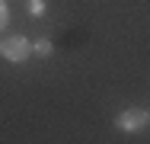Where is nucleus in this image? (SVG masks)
Instances as JSON below:
<instances>
[{
	"mask_svg": "<svg viewBox=\"0 0 150 144\" xmlns=\"http://www.w3.org/2000/svg\"><path fill=\"white\" fill-rule=\"evenodd\" d=\"M29 16H45V0H29Z\"/></svg>",
	"mask_w": 150,
	"mask_h": 144,
	"instance_id": "39448f33",
	"label": "nucleus"
},
{
	"mask_svg": "<svg viewBox=\"0 0 150 144\" xmlns=\"http://www.w3.org/2000/svg\"><path fill=\"white\" fill-rule=\"evenodd\" d=\"M0 58L3 61H10V64H23V61H29L32 58V42L26 35H3L0 38Z\"/></svg>",
	"mask_w": 150,
	"mask_h": 144,
	"instance_id": "f257e3e1",
	"label": "nucleus"
},
{
	"mask_svg": "<svg viewBox=\"0 0 150 144\" xmlns=\"http://www.w3.org/2000/svg\"><path fill=\"white\" fill-rule=\"evenodd\" d=\"M51 51H54L51 38H35V42H32V55H38V58H51Z\"/></svg>",
	"mask_w": 150,
	"mask_h": 144,
	"instance_id": "7ed1b4c3",
	"label": "nucleus"
},
{
	"mask_svg": "<svg viewBox=\"0 0 150 144\" xmlns=\"http://www.w3.org/2000/svg\"><path fill=\"white\" fill-rule=\"evenodd\" d=\"M10 26V6H6V0H0V32Z\"/></svg>",
	"mask_w": 150,
	"mask_h": 144,
	"instance_id": "20e7f679",
	"label": "nucleus"
},
{
	"mask_svg": "<svg viewBox=\"0 0 150 144\" xmlns=\"http://www.w3.org/2000/svg\"><path fill=\"white\" fill-rule=\"evenodd\" d=\"M147 125H150V109H144V106H128L115 115V128L125 131V135H137Z\"/></svg>",
	"mask_w": 150,
	"mask_h": 144,
	"instance_id": "f03ea898",
	"label": "nucleus"
}]
</instances>
